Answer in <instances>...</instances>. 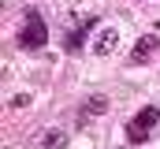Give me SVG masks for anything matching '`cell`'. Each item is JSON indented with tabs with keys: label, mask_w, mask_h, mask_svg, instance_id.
I'll return each mask as SVG.
<instances>
[{
	"label": "cell",
	"mask_w": 160,
	"mask_h": 149,
	"mask_svg": "<svg viewBox=\"0 0 160 149\" xmlns=\"http://www.w3.org/2000/svg\"><path fill=\"white\" fill-rule=\"evenodd\" d=\"M19 45H22L26 52H38V49H45V45H48V26H45V19H41L38 8H26V11H22Z\"/></svg>",
	"instance_id": "cell-1"
},
{
	"label": "cell",
	"mask_w": 160,
	"mask_h": 149,
	"mask_svg": "<svg viewBox=\"0 0 160 149\" xmlns=\"http://www.w3.org/2000/svg\"><path fill=\"white\" fill-rule=\"evenodd\" d=\"M157 119H160V108H153V105L142 108L130 123H127V142H130V146H142V142L149 138V131L157 127Z\"/></svg>",
	"instance_id": "cell-2"
},
{
	"label": "cell",
	"mask_w": 160,
	"mask_h": 149,
	"mask_svg": "<svg viewBox=\"0 0 160 149\" xmlns=\"http://www.w3.org/2000/svg\"><path fill=\"white\" fill-rule=\"evenodd\" d=\"M93 26H97V15H86V19H82L78 26H75V30H71V34L63 37V49H67V52H71V56H75V52H78L82 45H86V34H89V30H93Z\"/></svg>",
	"instance_id": "cell-3"
},
{
	"label": "cell",
	"mask_w": 160,
	"mask_h": 149,
	"mask_svg": "<svg viewBox=\"0 0 160 149\" xmlns=\"http://www.w3.org/2000/svg\"><path fill=\"white\" fill-rule=\"evenodd\" d=\"M157 45H160V37H157V34H145V37H138V45L130 49V60H134V64L149 60V56L157 52Z\"/></svg>",
	"instance_id": "cell-4"
},
{
	"label": "cell",
	"mask_w": 160,
	"mask_h": 149,
	"mask_svg": "<svg viewBox=\"0 0 160 149\" xmlns=\"http://www.w3.org/2000/svg\"><path fill=\"white\" fill-rule=\"evenodd\" d=\"M104 112H108V101H104V97H89L86 108L78 112V123H89L93 116H104Z\"/></svg>",
	"instance_id": "cell-5"
},
{
	"label": "cell",
	"mask_w": 160,
	"mask_h": 149,
	"mask_svg": "<svg viewBox=\"0 0 160 149\" xmlns=\"http://www.w3.org/2000/svg\"><path fill=\"white\" fill-rule=\"evenodd\" d=\"M41 146H45V149H63V146H67V134H63V131H45Z\"/></svg>",
	"instance_id": "cell-6"
},
{
	"label": "cell",
	"mask_w": 160,
	"mask_h": 149,
	"mask_svg": "<svg viewBox=\"0 0 160 149\" xmlns=\"http://www.w3.org/2000/svg\"><path fill=\"white\" fill-rule=\"evenodd\" d=\"M112 49H116V30H104V34H101V41H97V52L104 56V52H112Z\"/></svg>",
	"instance_id": "cell-7"
},
{
	"label": "cell",
	"mask_w": 160,
	"mask_h": 149,
	"mask_svg": "<svg viewBox=\"0 0 160 149\" xmlns=\"http://www.w3.org/2000/svg\"><path fill=\"white\" fill-rule=\"evenodd\" d=\"M26 105H30V97H26V93H22V97H11V108H26Z\"/></svg>",
	"instance_id": "cell-8"
}]
</instances>
